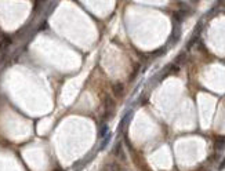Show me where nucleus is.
I'll return each mask as SVG.
<instances>
[{
  "mask_svg": "<svg viewBox=\"0 0 225 171\" xmlns=\"http://www.w3.org/2000/svg\"><path fill=\"white\" fill-rule=\"evenodd\" d=\"M186 61V54L185 52H181L180 55H178L177 58H175V63H177V65H180V63H184Z\"/></svg>",
  "mask_w": 225,
  "mask_h": 171,
  "instance_id": "8",
  "label": "nucleus"
},
{
  "mask_svg": "<svg viewBox=\"0 0 225 171\" xmlns=\"http://www.w3.org/2000/svg\"><path fill=\"white\" fill-rule=\"evenodd\" d=\"M112 91L116 97H123L124 95V84L123 83H115L112 86Z\"/></svg>",
  "mask_w": 225,
  "mask_h": 171,
  "instance_id": "3",
  "label": "nucleus"
},
{
  "mask_svg": "<svg viewBox=\"0 0 225 171\" xmlns=\"http://www.w3.org/2000/svg\"><path fill=\"white\" fill-rule=\"evenodd\" d=\"M197 39H199V37H196V36H192V39L188 41V44H186V48H188V50L192 48V46H193V44L197 41Z\"/></svg>",
  "mask_w": 225,
  "mask_h": 171,
  "instance_id": "10",
  "label": "nucleus"
},
{
  "mask_svg": "<svg viewBox=\"0 0 225 171\" xmlns=\"http://www.w3.org/2000/svg\"><path fill=\"white\" fill-rule=\"evenodd\" d=\"M199 171H207V170H204V168H200V170H199Z\"/></svg>",
  "mask_w": 225,
  "mask_h": 171,
  "instance_id": "15",
  "label": "nucleus"
},
{
  "mask_svg": "<svg viewBox=\"0 0 225 171\" xmlns=\"http://www.w3.org/2000/svg\"><path fill=\"white\" fill-rule=\"evenodd\" d=\"M224 168H225V159L222 160V162L219 163V165H218V170H219V171H221V170H224Z\"/></svg>",
  "mask_w": 225,
  "mask_h": 171,
  "instance_id": "13",
  "label": "nucleus"
},
{
  "mask_svg": "<svg viewBox=\"0 0 225 171\" xmlns=\"http://www.w3.org/2000/svg\"><path fill=\"white\" fill-rule=\"evenodd\" d=\"M111 171H120V165L116 164V163H113V164L111 165Z\"/></svg>",
  "mask_w": 225,
  "mask_h": 171,
  "instance_id": "12",
  "label": "nucleus"
},
{
  "mask_svg": "<svg viewBox=\"0 0 225 171\" xmlns=\"http://www.w3.org/2000/svg\"><path fill=\"white\" fill-rule=\"evenodd\" d=\"M55 171H62V170H55Z\"/></svg>",
  "mask_w": 225,
  "mask_h": 171,
  "instance_id": "16",
  "label": "nucleus"
},
{
  "mask_svg": "<svg viewBox=\"0 0 225 171\" xmlns=\"http://www.w3.org/2000/svg\"><path fill=\"white\" fill-rule=\"evenodd\" d=\"M164 52H166V47L159 48V50H156V51H152V52H151V55H152V57H159V55L164 54Z\"/></svg>",
  "mask_w": 225,
  "mask_h": 171,
  "instance_id": "9",
  "label": "nucleus"
},
{
  "mask_svg": "<svg viewBox=\"0 0 225 171\" xmlns=\"http://www.w3.org/2000/svg\"><path fill=\"white\" fill-rule=\"evenodd\" d=\"M225 148V137H219L215 139V149L221 150V149Z\"/></svg>",
  "mask_w": 225,
  "mask_h": 171,
  "instance_id": "6",
  "label": "nucleus"
},
{
  "mask_svg": "<svg viewBox=\"0 0 225 171\" xmlns=\"http://www.w3.org/2000/svg\"><path fill=\"white\" fill-rule=\"evenodd\" d=\"M181 37V26L178 22H174L173 25V32H171V37H170V43H177Z\"/></svg>",
  "mask_w": 225,
  "mask_h": 171,
  "instance_id": "1",
  "label": "nucleus"
},
{
  "mask_svg": "<svg viewBox=\"0 0 225 171\" xmlns=\"http://www.w3.org/2000/svg\"><path fill=\"white\" fill-rule=\"evenodd\" d=\"M108 132H109V127H108V124H102V127H101L100 131H98V138H105Z\"/></svg>",
  "mask_w": 225,
  "mask_h": 171,
  "instance_id": "5",
  "label": "nucleus"
},
{
  "mask_svg": "<svg viewBox=\"0 0 225 171\" xmlns=\"http://www.w3.org/2000/svg\"><path fill=\"white\" fill-rule=\"evenodd\" d=\"M131 116H133V110H128V112L126 113V115L122 117V120H120V123H119V127H117V134H120V132H123V130H124V127L127 126V123H128V121H130Z\"/></svg>",
  "mask_w": 225,
  "mask_h": 171,
  "instance_id": "2",
  "label": "nucleus"
},
{
  "mask_svg": "<svg viewBox=\"0 0 225 171\" xmlns=\"http://www.w3.org/2000/svg\"><path fill=\"white\" fill-rule=\"evenodd\" d=\"M111 138H112V134H111V132H108V134H106V137L104 138V141L101 142V149H105V146L108 145L109 142H111Z\"/></svg>",
  "mask_w": 225,
  "mask_h": 171,
  "instance_id": "7",
  "label": "nucleus"
},
{
  "mask_svg": "<svg viewBox=\"0 0 225 171\" xmlns=\"http://www.w3.org/2000/svg\"><path fill=\"white\" fill-rule=\"evenodd\" d=\"M105 106H106V113H108V116H106V117H111L112 113H113V109H115V101L111 98V97H106Z\"/></svg>",
  "mask_w": 225,
  "mask_h": 171,
  "instance_id": "4",
  "label": "nucleus"
},
{
  "mask_svg": "<svg viewBox=\"0 0 225 171\" xmlns=\"http://www.w3.org/2000/svg\"><path fill=\"white\" fill-rule=\"evenodd\" d=\"M138 70H139V65L137 63L135 66H134V72L131 73V76H130V80H133V79H135V76H137V73H138Z\"/></svg>",
  "mask_w": 225,
  "mask_h": 171,
  "instance_id": "11",
  "label": "nucleus"
},
{
  "mask_svg": "<svg viewBox=\"0 0 225 171\" xmlns=\"http://www.w3.org/2000/svg\"><path fill=\"white\" fill-rule=\"evenodd\" d=\"M4 58H6V52H2V54H0V65H2V62L4 61Z\"/></svg>",
  "mask_w": 225,
  "mask_h": 171,
  "instance_id": "14",
  "label": "nucleus"
}]
</instances>
